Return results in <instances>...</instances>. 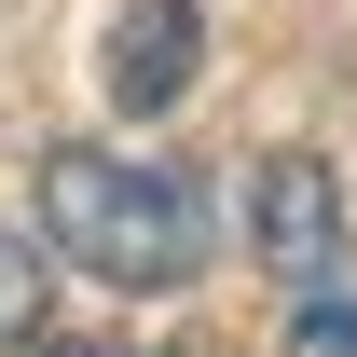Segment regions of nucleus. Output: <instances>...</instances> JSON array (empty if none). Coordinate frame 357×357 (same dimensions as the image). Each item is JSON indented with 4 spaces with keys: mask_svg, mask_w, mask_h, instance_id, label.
<instances>
[{
    "mask_svg": "<svg viewBox=\"0 0 357 357\" xmlns=\"http://www.w3.org/2000/svg\"><path fill=\"white\" fill-rule=\"evenodd\" d=\"M42 248L96 289L165 303L206 261V192L178 165H124V151H42Z\"/></svg>",
    "mask_w": 357,
    "mask_h": 357,
    "instance_id": "1",
    "label": "nucleus"
},
{
    "mask_svg": "<svg viewBox=\"0 0 357 357\" xmlns=\"http://www.w3.org/2000/svg\"><path fill=\"white\" fill-rule=\"evenodd\" d=\"M248 248H261L275 289H316V275L344 261V178L316 165V151H261L248 165Z\"/></svg>",
    "mask_w": 357,
    "mask_h": 357,
    "instance_id": "2",
    "label": "nucleus"
},
{
    "mask_svg": "<svg viewBox=\"0 0 357 357\" xmlns=\"http://www.w3.org/2000/svg\"><path fill=\"white\" fill-rule=\"evenodd\" d=\"M192 69H206V14L192 0H124L110 14V110L124 124H165L192 96Z\"/></svg>",
    "mask_w": 357,
    "mask_h": 357,
    "instance_id": "3",
    "label": "nucleus"
},
{
    "mask_svg": "<svg viewBox=\"0 0 357 357\" xmlns=\"http://www.w3.org/2000/svg\"><path fill=\"white\" fill-rule=\"evenodd\" d=\"M275 357H357V261H330V275L303 289V316H289Z\"/></svg>",
    "mask_w": 357,
    "mask_h": 357,
    "instance_id": "4",
    "label": "nucleus"
},
{
    "mask_svg": "<svg viewBox=\"0 0 357 357\" xmlns=\"http://www.w3.org/2000/svg\"><path fill=\"white\" fill-rule=\"evenodd\" d=\"M55 248H42V234H14V220H0V344H42V303H55Z\"/></svg>",
    "mask_w": 357,
    "mask_h": 357,
    "instance_id": "5",
    "label": "nucleus"
},
{
    "mask_svg": "<svg viewBox=\"0 0 357 357\" xmlns=\"http://www.w3.org/2000/svg\"><path fill=\"white\" fill-rule=\"evenodd\" d=\"M42 357H124V344H42Z\"/></svg>",
    "mask_w": 357,
    "mask_h": 357,
    "instance_id": "6",
    "label": "nucleus"
}]
</instances>
